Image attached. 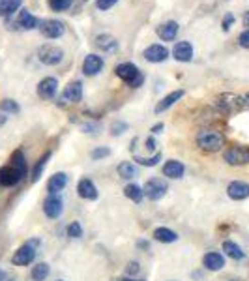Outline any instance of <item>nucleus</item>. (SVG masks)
Masks as SVG:
<instances>
[{
	"instance_id": "nucleus-40",
	"label": "nucleus",
	"mask_w": 249,
	"mask_h": 281,
	"mask_svg": "<svg viewBox=\"0 0 249 281\" xmlns=\"http://www.w3.org/2000/svg\"><path fill=\"white\" fill-rule=\"evenodd\" d=\"M232 23H234V15H232V13H227V15H225V19H223V23H221L223 30L227 32L230 26H232Z\"/></svg>"
},
{
	"instance_id": "nucleus-13",
	"label": "nucleus",
	"mask_w": 249,
	"mask_h": 281,
	"mask_svg": "<svg viewBox=\"0 0 249 281\" xmlns=\"http://www.w3.org/2000/svg\"><path fill=\"white\" fill-rule=\"evenodd\" d=\"M227 195L232 199V201H243L249 197V184L242 182V180H234L227 186Z\"/></svg>"
},
{
	"instance_id": "nucleus-46",
	"label": "nucleus",
	"mask_w": 249,
	"mask_h": 281,
	"mask_svg": "<svg viewBox=\"0 0 249 281\" xmlns=\"http://www.w3.org/2000/svg\"><path fill=\"white\" fill-rule=\"evenodd\" d=\"M137 248H141V249H148L150 246H148V242L146 240H139L137 242Z\"/></svg>"
},
{
	"instance_id": "nucleus-21",
	"label": "nucleus",
	"mask_w": 249,
	"mask_h": 281,
	"mask_svg": "<svg viewBox=\"0 0 249 281\" xmlns=\"http://www.w3.org/2000/svg\"><path fill=\"white\" fill-rule=\"evenodd\" d=\"M172 54L180 62H190L193 59V47H191L190 41H178L174 49H172Z\"/></svg>"
},
{
	"instance_id": "nucleus-3",
	"label": "nucleus",
	"mask_w": 249,
	"mask_h": 281,
	"mask_svg": "<svg viewBox=\"0 0 249 281\" xmlns=\"http://www.w3.org/2000/svg\"><path fill=\"white\" fill-rule=\"evenodd\" d=\"M114 73H116L118 77L122 79L124 83L131 86V88H139V86L144 83V77L143 73L139 72V68L135 64H131V62H124V64H118L114 68Z\"/></svg>"
},
{
	"instance_id": "nucleus-14",
	"label": "nucleus",
	"mask_w": 249,
	"mask_h": 281,
	"mask_svg": "<svg viewBox=\"0 0 249 281\" xmlns=\"http://www.w3.org/2000/svg\"><path fill=\"white\" fill-rule=\"evenodd\" d=\"M203 266L210 272H219L225 266V257L219 251H208L203 257Z\"/></svg>"
},
{
	"instance_id": "nucleus-24",
	"label": "nucleus",
	"mask_w": 249,
	"mask_h": 281,
	"mask_svg": "<svg viewBox=\"0 0 249 281\" xmlns=\"http://www.w3.org/2000/svg\"><path fill=\"white\" fill-rule=\"evenodd\" d=\"M118 177L124 178V180H133V178L139 175V167L135 163H131V161H122V163L118 165Z\"/></svg>"
},
{
	"instance_id": "nucleus-16",
	"label": "nucleus",
	"mask_w": 249,
	"mask_h": 281,
	"mask_svg": "<svg viewBox=\"0 0 249 281\" xmlns=\"http://www.w3.org/2000/svg\"><path fill=\"white\" fill-rule=\"evenodd\" d=\"M183 173H185V165H183L182 161H178V159H169V161H165L163 177L170 178V180H178V178L183 177Z\"/></svg>"
},
{
	"instance_id": "nucleus-52",
	"label": "nucleus",
	"mask_w": 249,
	"mask_h": 281,
	"mask_svg": "<svg viewBox=\"0 0 249 281\" xmlns=\"http://www.w3.org/2000/svg\"><path fill=\"white\" fill-rule=\"evenodd\" d=\"M230 281H238V279H230Z\"/></svg>"
},
{
	"instance_id": "nucleus-27",
	"label": "nucleus",
	"mask_w": 249,
	"mask_h": 281,
	"mask_svg": "<svg viewBox=\"0 0 249 281\" xmlns=\"http://www.w3.org/2000/svg\"><path fill=\"white\" fill-rule=\"evenodd\" d=\"M51 156H52V152L51 150H47L43 156L39 157L38 159V163L34 165V169H32V182H38L39 178H41V175H43V171H45V167H47V163H49V159H51Z\"/></svg>"
},
{
	"instance_id": "nucleus-6",
	"label": "nucleus",
	"mask_w": 249,
	"mask_h": 281,
	"mask_svg": "<svg viewBox=\"0 0 249 281\" xmlns=\"http://www.w3.org/2000/svg\"><path fill=\"white\" fill-rule=\"evenodd\" d=\"M38 59L41 64L45 66H56L64 59V51L56 45H41L38 49Z\"/></svg>"
},
{
	"instance_id": "nucleus-33",
	"label": "nucleus",
	"mask_w": 249,
	"mask_h": 281,
	"mask_svg": "<svg viewBox=\"0 0 249 281\" xmlns=\"http://www.w3.org/2000/svg\"><path fill=\"white\" fill-rule=\"evenodd\" d=\"M161 159V152H156L154 156L150 157H141V156H135V161H137L139 165H144V167H154V165H157V161Z\"/></svg>"
},
{
	"instance_id": "nucleus-39",
	"label": "nucleus",
	"mask_w": 249,
	"mask_h": 281,
	"mask_svg": "<svg viewBox=\"0 0 249 281\" xmlns=\"http://www.w3.org/2000/svg\"><path fill=\"white\" fill-rule=\"evenodd\" d=\"M139 272H141V266H139L137 261H130V262H128V266H126V274H128V277H135Z\"/></svg>"
},
{
	"instance_id": "nucleus-31",
	"label": "nucleus",
	"mask_w": 249,
	"mask_h": 281,
	"mask_svg": "<svg viewBox=\"0 0 249 281\" xmlns=\"http://www.w3.org/2000/svg\"><path fill=\"white\" fill-rule=\"evenodd\" d=\"M23 4V0H0V17H8L13 12H17Z\"/></svg>"
},
{
	"instance_id": "nucleus-48",
	"label": "nucleus",
	"mask_w": 249,
	"mask_h": 281,
	"mask_svg": "<svg viewBox=\"0 0 249 281\" xmlns=\"http://www.w3.org/2000/svg\"><path fill=\"white\" fill-rule=\"evenodd\" d=\"M242 99H243V107H247V109H249V94H245Z\"/></svg>"
},
{
	"instance_id": "nucleus-28",
	"label": "nucleus",
	"mask_w": 249,
	"mask_h": 281,
	"mask_svg": "<svg viewBox=\"0 0 249 281\" xmlns=\"http://www.w3.org/2000/svg\"><path fill=\"white\" fill-rule=\"evenodd\" d=\"M96 45H98L99 49H103V51L112 52L118 49V41H116V38H112L109 34H101V36L96 38Z\"/></svg>"
},
{
	"instance_id": "nucleus-19",
	"label": "nucleus",
	"mask_w": 249,
	"mask_h": 281,
	"mask_svg": "<svg viewBox=\"0 0 249 281\" xmlns=\"http://www.w3.org/2000/svg\"><path fill=\"white\" fill-rule=\"evenodd\" d=\"M167 57H169V49L163 45H150L144 49V59L148 60V62H163V60H167Z\"/></svg>"
},
{
	"instance_id": "nucleus-9",
	"label": "nucleus",
	"mask_w": 249,
	"mask_h": 281,
	"mask_svg": "<svg viewBox=\"0 0 249 281\" xmlns=\"http://www.w3.org/2000/svg\"><path fill=\"white\" fill-rule=\"evenodd\" d=\"M23 180V177L19 175V171L15 169L13 165H4L0 167V186L2 188H12Z\"/></svg>"
},
{
	"instance_id": "nucleus-1",
	"label": "nucleus",
	"mask_w": 249,
	"mask_h": 281,
	"mask_svg": "<svg viewBox=\"0 0 249 281\" xmlns=\"http://www.w3.org/2000/svg\"><path fill=\"white\" fill-rule=\"evenodd\" d=\"M223 144H225V139L216 130H203L197 135V146L203 152H210V154L219 152L223 148Z\"/></svg>"
},
{
	"instance_id": "nucleus-7",
	"label": "nucleus",
	"mask_w": 249,
	"mask_h": 281,
	"mask_svg": "<svg viewBox=\"0 0 249 281\" xmlns=\"http://www.w3.org/2000/svg\"><path fill=\"white\" fill-rule=\"evenodd\" d=\"M223 159L229 165H247L249 163V148L247 146H230L223 152Z\"/></svg>"
},
{
	"instance_id": "nucleus-34",
	"label": "nucleus",
	"mask_w": 249,
	"mask_h": 281,
	"mask_svg": "<svg viewBox=\"0 0 249 281\" xmlns=\"http://www.w3.org/2000/svg\"><path fill=\"white\" fill-rule=\"evenodd\" d=\"M0 109L4 113H12V115H17V113L21 111L19 103L13 101V99H2V101H0Z\"/></svg>"
},
{
	"instance_id": "nucleus-49",
	"label": "nucleus",
	"mask_w": 249,
	"mask_h": 281,
	"mask_svg": "<svg viewBox=\"0 0 249 281\" xmlns=\"http://www.w3.org/2000/svg\"><path fill=\"white\" fill-rule=\"evenodd\" d=\"M6 277H8V274L2 268H0V281H6Z\"/></svg>"
},
{
	"instance_id": "nucleus-45",
	"label": "nucleus",
	"mask_w": 249,
	"mask_h": 281,
	"mask_svg": "<svg viewBox=\"0 0 249 281\" xmlns=\"http://www.w3.org/2000/svg\"><path fill=\"white\" fill-rule=\"evenodd\" d=\"M163 122H159V124H156V126H152V133H154V135H157V133H161V131H163Z\"/></svg>"
},
{
	"instance_id": "nucleus-8",
	"label": "nucleus",
	"mask_w": 249,
	"mask_h": 281,
	"mask_svg": "<svg viewBox=\"0 0 249 281\" xmlns=\"http://www.w3.org/2000/svg\"><path fill=\"white\" fill-rule=\"evenodd\" d=\"M43 212H45L47 217H51V219H58L62 216V212H64V201H62V197L60 195H49L43 201Z\"/></svg>"
},
{
	"instance_id": "nucleus-17",
	"label": "nucleus",
	"mask_w": 249,
	"mask_h": 281,
	"mask_svg": "<svg viewBox=\"0 0 249 281\" xmlns=\"http://www.w3.org/2000/svg\"><path fill=\"white\" fill-rule=\"evenodd\" d=\"M68 186V175L66 173H54L49 180H47V193L49 195H58V191H62Z\"/></svg>"
},
{
	"instance_id": "nucleus-29",
	"label": "nucleus",
	"mask_w": 249,
	"mask_h": 281,
	"mask_svg": "<svg viewBox=\"0 0 249 281\" xmlns=\"http://www.w3.org/2000/svg\"><path fill=\"white\" fill-rule=\"evenodd\" d=\"M49 274H51V266H49L47 262H38V264L32 266V270H30V277H32L34 281H45L47 277H49Z\"/></svg>"
},
{
	"instance_id": "nucleus-38",
	"label": "nucleus",
	"mask_w": 249,
	"mask_h": 281,
	"mask_svg": "<svg viewBox=\"0 0 249 281\" xmlns=\"http://www.w3.org/2000/svg\"><path fill=\"white\" fill-rule=\"evenodd\" d=\"M111 156V148H107V146H99V148H94L90 154V157L94 161H99V159H103V157H109Z\"/></svg>"
},
{
	"instance_id": "nucleus-36",
	"label": "nucleus",
	"mask_w": 249,
	"mask_h": 281,
	"mask_svg": "<svg viewBox=\"0 0 249 281\" xmlns=\"http://www.w3.org/2000/svg\"><path fill=\"white\" fill-rule=\"evenodd\" d=\"M66 235L70 236V238H81V236H83V227H81V223L79 221L70 223L68 229H66Z\"/></svg>"
},
{
	"instance_id": "nucleus-2",
	"label": "nucleus",
	"mask_w": 249,
	"mask_h": 281,
	"mask_svg": "<svg viewBox=\"0 0 249 281\" xmlns=\"http://www.w3.org/2000/svg\"><path fill=\"white\" fill-rule=\"evenodd\" d=\"M38 246H39L38 238H32V240L25 242L15 253H13L12 262L15 266H28V264H32L36 255H38Z\"/></svg>"
},
{
	"instance_id": "nucleus-32",
	"label": "nucleus",
	"mask_w": 249,
	"mask_h": 281,
	"mask_svg": "<svg viewBox=\"0 0 249 281\" xmlns=\"http://www.w3.org/2000/svg\"><path fill=\"white\" fill-rule=\"evenodd\" d=\"M19 25H21V28H25V30H32V28L38 26V19H36L32 13L28 12V10H21Z\"/></svg>"
},
{
	"instance_id": "nucleus-10",
	"label": "nucleus",
	"mask_w": 249,
	"mask_h": 281,
	"mask_svg": "<svg viewBox=\"0 0 249 281\" xmlns=\"http://www.w3.org/2000/svg\"><path fill=\"white\" fill-rule=\"evenodd\" d=\"M39 30H41V34H43L45 38L56 39L66 32V26H64V23H60V21H56V19H45L41 23V26H39Z\"/></svg>"
},
{
	"instance_id": "nucleus-50",
	"label": "nucleus",
	"mask_w": 249,
	"mask_h": 281,
	"mask_svg": "<svg viewBox=\"0 0 249 281\" xmlns=\"http://www.w3.org/2000/svg\"><path fill=\"white\" fill-rule=\"evenodd\" d=\"M120 281H144V279H137V277H122Z\"/></svg>"
},
{
	"instance_id": "nucleus-15",
	"label": "nucleus",
	"mask_w": 249,
	"mask_h": 281,
	"mask_svg": "<svg viewBox=\"0 0 249 281\" xmlns=\"http://www.w3.org/2000/svg\"><path fill=\"white\" fill-rule=\"evenodd\" d=\"M101 70H103V59L98 57V54H88L85 59V62H83V73L88 75V77L98 75Z\"/></svg>"
},
{
	"instance_id": "nucleus-25",
	"label": "nucleus",
	"mask_w": 249,
	"mask_h": 281,
	"mask_svg": "<svg viewBox=\"0 0 249 281\" xmlns=\"http://www.w3.org/2000/svg\"><path fill=\"white\" fill-rule=\"evenodd\" d=\"M223 251H225V255H229L230 259H234V261H242L243 257H245L243 249L240 248L238 244L232 242V240H225V242H223Z\"/></svg>"
},
{
	"instance_id": "nucleus-30",
	"label": "nucleus",
	"mask_w": 249,
	"mask_h": 281,
	"mask_svg": "<svg viewBox=\"0 0 249 281\" xmlns=\"http://www.w3.org/2000/svg\"><path fill=\"white\" fill-rule=\"evenodd\" d=\"M124 195L130 199V201H133V203H141L144 199V191L141 186H137V184H128L124 188Z\"/></svg>"
},
{
	"instance_id": "nucleus-12",
	"label": "nucleus",
	"mask_w": 249,
	"mask_h": 281,
	"mask_svg": "<svg viewBox=\"0 0 249 281\" xmlns=\"http://www.w3.org/2000/svg\"><path fill=\"white\" fill-rule=\"evenodd\" d=\"M58 90V81L54 77H45L38 83V96L41 99H52Z\"/></svg>"
},
{
	"instance_id": "nucleus-47",
	"label": "nucleus",
	"mask_w": 249,
	"mask_h": 281,
	"mask_svg": "<svg viewBox=\"0 0 249 281\" xmlns=\"http://www.w3.org/2000/svg\"><path fill=\"white\" fill-rule=\"evenodd\" d=\"M243 26H249V12H245L243 13Z\"/></svg>"
},
{
	"instance_id": "nucleus-11",
	"label": "nucleus",
	"mask_w": 249,
	"mask_h": 281,
	"mask_svg": "<svg viewBox=\"0 0 249 281\" xmlns=\"http://www.w3.org/2000/svg\"><path fill=\"white\" fill-rule=\"evenodd\" d=\"M77 193L81 199H85V201H96L98 199V188H96V184L92 182L90 178H81L77 184Z\"/></svg>"
},
{
	"instance_id": "nucleus-53",
	"label": "nucleus",
	"mask_w": 249,
	"mask_h": 281,
	"mask_svg": "<svg viewBox=\"0 0 249 281\" xmlns=\"http://www.w3.org/2000/svg\"><path fill=\"white\" fill-rule=\"evenodd\" d=\"M58 281H62V279H58Z\"/></svg>"
},
{
	"instance_id": "nucleus-5",
	"label": "nucleus",
	"mask_w": 249,
	"mask_h": 281,
	"mask_svg": "<svg viewBox=\"0 0 249 281\" xmlns=\"http://www.w3.org/2000/svg\"><path fill=\"white\" fill-rule=\"evenodd\" d=\"M167 190H169V184L165 182L163 178H157V177L146 180V184L143 186L144 197H148L150 201H159L167 193Z\"/></svg>"
},
{
	"instance_id": "nucleus-41",
	"label": "nucleus",
	"mask_w": 249,
	"mask_h": 281,
	"mask_svg": "<svg viewBox=\"0 0 249 281\" xmlns=\"http://www.w3.org/2000/svg\"><path fill=\"white\" fill-rule=\"evenodd\" d=\"M116 2L118 0H98V2H96V6H98L99 10H109V8H112Z\"/></svg>"
},
{
	"instance_id": "nucleus-23",
	"label": "nucleus",
	"mask_w": 249,
	"mask_h": 281,
	"mask_svg": "<svg viewBox=\"0 0 249 281\" xmlns=\"http://www.w3.org/2000/svg\"><path fill=\"white\" fill-rule=\"evenodd\" d=\"M10 165H13L15 169L19 171V175L23 178L26 177V173H28V163H26V157L23 154V150H15L10 157Z\"/></svg>"
},
{
	"instance_id": "nucleus-44",
	"label": "nucleus",
	"mask_w": 249,
	"mask_h": 281,
	"mask_svg": "<svg viewBox=\"0 0 249 281\" xmlns=\"http://www.w3.org/2000/svg\"><path fill=\"white\" fill-rule=\"evenodd\" d=\"M96 130H99V126H96V124H85L83 126V131H85V133H96Z\"/></svg>"
},
{
	"instance_id": "nucleus-22",
	"label": "nucleus",
	"mask_w": 249,
	"mask_h": 281,
	"mask_svg": "<svg viewBox=\"0 0 249 281\" xmlns=\"http://www.w3.org/2000/svg\"><path fill=\"white\" fill-rule=\"evenodd\" d=\"M178 34V23L176 21H167L163 25L157 28V36L163 39V41H172Z\"/></svg>"
},
{
	"instance_id": "nucleus-51",
	"label": "nucleus",
	"mask_w": 249,
	"mask_h": 281,
	"mask_svg": "<svg viewBox=\"0 0 249 281\" xmlns=\"http://www.w3.org/2000/svg\"><path fill=\"white\" fill-rule=\"evenodd\" d=\"M6 124V117L4 115H0V126H4Z\"/></svg>"
},
{
	"instance_id": "nucleus-43",
	"label": "nucleus",
	"mask_w": 249,
	"mask_h": 281,
	"mask_svg": "<svg viewBox=\"0 0 249 281\" xmlns=\"http://www.w3.org/2000/svg\"><path fill=\"white\" fill-rule=\"evenodd\" d=\"M240 45L245 47V49H249V28L245 30V32L240 34Z\"/></svg>"
},
{
	"instance_id": "nucleus-26",
	"label": "nucleus",
	"mask_w": 249,
	"mask_h": 281,
	"mask_svg": "<svg viewBox=\"0 0 249 281\" xmlns=\"http://www.w3.org/2000/svg\"><path fill=\"white\" fill-rule=\"evenodd\" d=\"M154 238H156L157 242H163V244H172L178 240V235L174 233V231L167 229V227H157L156 231H154Z\"/></svg>"
},
{
	"instance_id": "nucleus-4",
	"label": "nucleus",
	"mask_w": 249,
	"mask_h": 281,
	"mask_svg": "<svg viewBox=\"0 0 249 281\" xmlns=\"http://www.w3.org/2000/svg\"><path fill=\"white\" fill-rule=\"evenodd\" d=\"M216 105L223 115H234L243 107V99L240 96H236V94L225 92V94H219L216 98Z\"/></svg>"
},
{
	"instance_id": "nucleus-35",
	"label": "nucleus",
	"mask_w": 249,
	"mask_h": 281,
	"mask_svg": "<svg viewBox=\"0 0 249 281\" xmlns=\"http://www.w3.org/2000/svg\"><path fill=\"white\" fill-rule=\"evenodd\" d=\"M109 130H111L112 137H118V135H124L126 131H128V124H126L124 120H114Z\"/></svg>"
},
{
	"instance_id": "nucleus-18",
	"label": "nucleus",
	"mask_w": 249,
	"mask_h": 281,
	"mask_svg": "<svg viewBox=\"0 0 249 281\" xmlns=\"http://www.w3.org/2000/svg\"><path fill=\"white\" fill-rule=\"evenodd\" d=\"M62 98L70 103H79L83 99V83L81 81H73L70 85L66 86L64 92H62Z\"/></svg>"
},
{
	"instance_id": "nucleus-20",
	"label": "nucleus",
	"mask_w": 249,
	"mask_h": 281,
	"mask_svg": "<svg viewBox=\"0 0 249 281\" xmlns=\"http://www.w3.org/2000/svg\"><path fill=\"white\" fill-rule=\"evenodd\" d=\"M183 98V90H174V92H170V94H167L161 101H157V105H156V115H161V113H165L167 109H170L172 105L176 103L178 99H182Z\"/></svg>"
},
{
	"instance_id": "nucleus-37",
	"label": "nucleus",
	"mask_w": 249,
	"mask_h": 281,
	"mask_svg": "<svg viewBox=\"0 0 249 281\" xmlns=\"http://www.w3.org/2000/svg\"><path fill=\"white\" fill-rule=\"evenodd\" d=\"M73 4V0H49V8L54 12H64Z\"/></svg>"
},
{
	"instance_id": "nucleus-42",
	"label": "nucleus",
	"mask_w": 249,
	"mask_h": 281,
	"mask_svg": "<svg viewBox=\"0 0 249 281\" xmlns=\"http://www.w3.org/2000/svg\"><path fill=\"white\" fill-rule=\"evenodd\" d=\"M156 146H157V143H156V139H154V137H146V139H144V148H146L148 152L156 150Z\"/></svg>"
}]
</instances>
